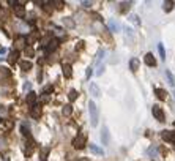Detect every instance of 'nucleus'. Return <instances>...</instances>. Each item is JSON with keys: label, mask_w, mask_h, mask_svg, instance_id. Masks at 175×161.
<instances>
[{"label": "nucleus", "mask_w": 175, "mask_h": 161, "mask_svg": "<svg viewBox=\"0 0 175 161\" xmlns=\"http://www.w3.org/2000/svg\"><path fill=\"white\" fill-rule=\"evenodd\" d=\"M90 93H92L93 96H101V90H99V87L96 85V84H90Z\"/></svg>", "instance_id": "9"}, {"label": "nucleus", "mask_w": 175, "mask_h": 161, "mask_svg": "<svg viewBox=\"0 0 175 161\" xmlns=\"http://www.w3.org/2000/svg\"><path fill=\"white\" fill-rule=\"evenodd\" d=\"M19 55H21V52H19L18 49H16V51H13V52L8 55V62H10V63H16V62H18V57H19Z\"/></svg>", "instance_id": "10"}, {"label": "nucleus", "mask_w": 175, "mask_h": 161, "mask_svg": "<svg viewBox=\"0 0 175 161\" xmlns=\"http://www.w3.org/2000/svg\"><path fill=\"white\" fill-rule=\"evenodd\" d=\"M32 62H25V60H22L21 62V68L24 70V71H29V70H32Z\"/></svg>", "instance_id": "16"}, {"label": "nucleus", "mask_w": 175, "mask_h": 161, "mask_svg": "<svg viewBox=\"0 0 175 161\" xmlns=\"http://www.w3.org/2000/svg\"><path fill=\"white\" fill-rule=\"evenodd\" d=\"M129 68L133 70V71H136V70L139 68V60H137V59H133V60H131V62H129Z\"/></svg>", "instance_id": "19"}, {"label": "nucleus", "mask_w": 175, "mask_h": 161, "mask_svg": "<svg viewBox=\"0 0 175 161\" xmlns=\"http://www.w3.org/2000/svg\"><path fill=\"white\" fill-rule=\"evenodd\" d=\"M151 112H153V117H155V119H156V120H159V122H164V120H166V115H164L163 109H161L159 106H153Z\"/></svg>", "instance_id": "3"}, {"label": "nucleus", "mask_w": 175, "mask_h": 161, "mask_svg": "<svg viewBox=\"0 0 175 161\" xmlns=\"http://www.w3.org/2000/svg\"><path fill=\"white\" fill-rule=\"evenodd\" d=\"M85 74H87V78H90V76H92V68H87V73H85Z\"/></svg>", "instance_id": "32"}, {"label": "nucleus", "mask_w": 175, "mask_h": 161, "mask_svg": "<svg viewBox=\"0 0 175 161\" xmlns=\"http://www.w3.org/2000/svg\"><path fill=\"white\" fill-rule=\"evenodd\" d=\"M85 142H87V136L84 133H80V134H77V136L73 139V147L74 149H84V145H85Z\"/></svg>", "instance_id": "2"}, {"label": "nucleus", "mask_w": 175, "mask_h": 161, "mask_svg": "<svg viewBox=\"0 0 175 161\" xmlns=\"http://www.w3.org/2000/svg\"><path fill=\"white\" fill-rule=\"evenodd\" d=\"M129 21H131V22H134V24H139V18H137V16H131Z\"/></svg>", "instance_id": "31"}, {"label": "nucleus", "mask_w": 175, "mask_h": 161, "mask_svg": "<svg viewBox=\"0 0 175 161\" xmlns=\"http://www.w3.org/2000/svg\"><path fill=\"white\" fill-rule=\"evenodd\" d=\"M25 101H27V104L33 106V104H35V101H36V93H35V92H30L29 95H27Z\"/></svg>", "instance_id": "11"}, {"label": "nucleus", "mask_w": 175, "mask_h": 161, "mask_svg": "<svg viewBox=\"0 0 175 161\" xmlns=\"http://www.w3.org/2000/svg\"><path fill=\"white\" fill-rule=\"evenodd\" d=\"M161 137L167 142H174L175 144V131H163L161 133Z\"/></svg>", "instance_id": "4"}, {"label": "nucleus", "mask_w": 175, "mask_h": 161, "mask_svg": "<svg viewBox=\"0 0 175 161\" xmlns=\"http://www.w3.org/2000/svg\"><path fill=\"white\" fill-rule=\"evenodd\" d=\"M107 128L106 126H103V130H101V142L103 144H107Z\"/></svg>", "instance_id": "14"}, {"label": "nucleus", "mask_w": 175, "mask_h": 161, "mask_svg": "<svg viewBox=\"0 0 175 161\" xmlns=\"http://www.w3.org/2000/svg\"><path fill=\"white\" fill-rule=\"evenodd\" d=\"M14 11H16V16H18V18H21V16H24L25 8H24V6H21V5L18 3V6H16V10H14Z\"/></svg>", "instance_id": "17"}, {"label": "nucleus", "mask_w": 175, "mask_h": 161, "mask_svg": "<svg viewBox=\"0 0 175 161\" xmlns=\"http://www.w3.org/2000/svg\"><path fill=\"white\" fill-rule=\"evenodd\" d=\"M25 46V38L24 36H21V38L16 40V48H24Z\"/></svg>", "instance_id": "21"}, {"label": "nucleus", "mask_w": 175, "mask_h": 161, "mask_svg": "<svg viewBox=\"0 0 175 161\" xmlns=\"http://www.w3.org/2000/svg\"><path fill=\"white\" fill-rule=\"evenodd\" d=\"M144 62H145V65H148V66H156V59L153 57V54H145Z\"/></svg>", "instance_id": "7"}, {"label": "nucleus", "mask_w": 175, "mask_h": 161, "mask_svg": "<svg viewBox=\"0 0 175 161\" xmlns=\"http://www.w3.org/2000/svg\"><path fill=\"white\" fill-rule=\"evenodd\" d=\"M109 27H110V30H112V32H118V29H120V27L117 25L112 19H109Z\"/></svg>", "instance_id": "26"}, {"label": "nucleus", "mask_w": 175, "mask_h": 161, "mask_svg": "<svg viewBox=\"0 0 175 161\" xmlns=\"http://www.w3.org/2000/svg\"><path fill=\"white\" fill-rule=\"evenodd\" d=\"M166 76H167V79H169V84H170V85H175V78H174V74L169 71V70L166 71Z\"/></svg>", "instance_id": "23"}, {"label": "nucleus", "mask_w": 175, "mask_h": 161, "mask_svg": "<svg viewBox=\"0 0 175 161\" xmlns=\"http://www.w3.org/2000/svg\"><path fill=\"white\" fill-rule=\"evenodd\" d=\"M21 133L24 134V137H27V139H30V130L27 128L25 125H22V126H21Z\"/></svg>", "instance_id": "20"}, {"label": "nucleus", "mask_w": 175, "mask_h": 161, "mask_svg": "<svg viewBox=\"0 0 175 161\" xmlns=\"http://www.w3.org/2000/svg\"><path fill=\"white\" fill-rule=\"evenodd\" d=\"M71 112H73V107L71 106H63V109H62V114H63V115H65V117H69V115H71Z\"/></svg>", "instance_id": "15"}, {"label": "nucleus", "mask_w": 175, "mask_h": 161, "mask_svg": "<svg viewBox=\"0 0 175 161\" xmlns=\"http://www.w3.org/2000/svg\"><path fill=\"white\" fill-rule=\"evenodd\" d=\"M62 68H63V76H65L66 79H69V78H71V65L65 63V65H63Z\"/></svg>", "instance_id": "12"}, {"label": "nucleus", "mask_w": 175, "mask_h": 161, "mask_svg": "<svg viewBox=\"0 0 175 161\" xmlns=\"http://www.w3.org/2000/svg\"><path fill=\"white\" fill-rule=\"evenodd\" d=\"M129 5H131V2H126V3H123V8H122V11L125 13V11H128V8H129Z\"/></svg>", "instance_id": "30"}, {"label": "nucleus", "mask_w": 175, "mask_h": 161, "mask_svg": "<svg viewBox=\"0 0 175 161\" xmlns=\"http://www.w3.org/2000/svg\"><path fill=\"white\" fill-rule=\"evenodd\" d=\"M104 54H106V51H104V49H99L98 51V55H96V62H101V60H103V55Z\"/></svg>", "instance_id": "27"}, {"label": "nucleus", "mask_w": 175, "mask_h": 161, "mask_svg": "<svg viewBox=\"0 0 175 161\" xmlns=\"http://www.w3.org/2000/svg\"><path fill=\"white\" fill-rule=\"evenodd\" d=\"M57 48H59V40H55V38H54V40H50V41H49V44L46 46V54L54 52Z\"/></svg>", "instance_id": "5"}, {"label": "nucleus", "mask_w": 175, "mask_h": 161, "mask_svg": "<svg viewBox=\"0 0 175 161\" xmlns=\"http://www.w3.org/2000/svg\"><path fill=\"white\" fill-rule=\"evenodd\" d=\"M8 74H10V71L2 66V68H0V78H5V76H8Z\"/></svg>", "instance_id": "28"}, {"label": "nucleus", "mask_w": 175, "mask_h": 161, "mask_svg": "<svg viewBox=\"0 0 175 161\" xmlns=\"http://www.w3.org/2000/svg\"><path fill=\"white\" fill-rule=\"evenodd\" d=\"M90 150H92L93 153H96V155H103V149H99V147H96L95 144H90Z\"/></svg>", "instance_id": "18"}, {"label": "nucleus", "mask_w": 175, "mask_h": 161, "mask_svg": "<svg viewBox=\"0 0 175 161\" xmlns=\"http://www.w3.org/2000/svg\"><path fill=\"white\" fill-rule=\"evenodd\" d=\"M172 8H174V2H170V0L164 2V11H170Z\"/></svg>", "instance_id": "25"}, {"label": "nucleus", "mask_w": 175, "mask_h": 161, "mask_svg": "<svg viewBox=\"0 0 175 161\" xmlns=\"http://www.w3.org/2000/svg\"><path fill=\"white\" fill-rule=\"evenodd\" d=\"M155 95H156L161 101H164V100L167 98V92L164 89H156V90H155Z\"/></svg>", "instance_id": "8"}, {"label": "nucleus", "mask_w": 175, "mask_h": 161, "mask_svg": "<svg viewBox=\"0 0 175 161\" xmlns=\"http://www.w3.org/2000/svg\"><path fill=\"white\" fill-rule=\"evenodd\" d=\"M30 114H32V117H35V119H39V117H41V106L33 104L32 109H30Z\"/></svg>", "instance_id": "6"}, {"label": "nucleus", "mask_w": 175, "mask_h": 161, "mask_svg": "<svg viewBox=\"0 0 175 161\" xmlns=\"http://www.w3.org/2000/svg\"><path fill=\"white\" fill-rule=\"evenodd\" d=\"M89 112H90V123H92V126H96V123H98V111H96L95 101L89 103Z\"/></svg>", "instance_id": "1"}, {"label": "nucleus", "mask_w": 175, "mask_h": 161, "mask_svg": "<svg viewBox=\"0 0 175 161\" xmlns=\"http://www.w3.org/2000/svg\"><path fill=\"white\" fill-rule=\"evenodd\" d=\"M80 161H89V160H80Z\"/></svg>", "instance_id": "33"}, {"label": "nucleus", "mask_w": 175, "mask_h": 161, "mask_svg": "<svg viewBox=\"0 0 175 161\" xmlns=\"http://www.w3.org/2000/svg\"><path fill=\"white\" fill-rule=\"evenodd\" d=\"M68 98H69V101H76V100H77V92H76V90H69Z\"/></svg>", "instance_id": "24"}, {"label": "nucleus", "mask_w": 175, "mask_h": 161, "mask_svg": "<svg viewBox=\"0 0 175 161\" xmlns=\"http://www.w3.org/2000/svg\"><path fill=\"white\" fill-rule=\"evenodd\" d=\"M158 51H159V55H161V59H163V60H166V51H164V46L161 44V43H159V44H158Z\"/></svg>", "instance_id": "22"}, {"label": "nucleus", "mask_w": 175, "mask_h": 161, "mask_svg": "<svg viewBox=\"0 0 175 161\" xmlns=\"http://www.w3.org/2000/svg\"><path fill=\"white\" fill-rule=\"evenodd\" d=\"M25 54H27V55H33V48H32V46H27V48H25Z\"/></svg>", "instance_id": "29"}, {"label": "nucleus", "mask_w": 175, "mask_h": 161, "mask_svg": "<svg viewBox=\"0 0 175 161\" xmlns=\"http://www.w3.org/2000/svg\"><path fill=\"white\" fill-rule=\"evenodd\" d=\"M13 128V122H8V120H3L0 123V130H11Z\"/></svg>", "instance_id": "13"}]
</instances>
